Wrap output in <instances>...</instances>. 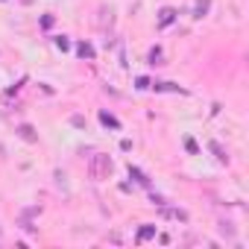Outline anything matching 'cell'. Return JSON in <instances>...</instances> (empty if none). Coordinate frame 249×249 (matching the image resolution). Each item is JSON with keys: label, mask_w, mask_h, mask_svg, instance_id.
Segmentation results:
<instances>
[{"label": "cell", "mask_w": 249, "mask_h": 249, "mask_svg": "<svg viewBox=\"0 0 249 249\" xmlns=\"http://www.w3.org/2000/svg\"><path fill=\"white\" fill-rule=\"evenodd\" d=\"M208 147H211V153L217 156V161H220V164H229V156H226V150H223V147H220L217 141H211Z\"/></svg>", "instance_id": "3957f363"}, {"label": "cell", "mask_w": 249, "mask_h": 249, "mask_svg": "<svg viewBox=\"0 0 249 249\" xmlns=\"http://www.w3.org/2000/svg\"><path fill=\"white\" fill-rule=\"evenodd\" d=\"M208 6H211L208 0H196V3H194V18H202L208 12Z\"/></svg>", "instance_id": "5b68a950"}, {"label": "cell", "mask_w": 249, "mask_h": 249, "mask_svg": "<svg viewBox=\"0 0 249 249\" xmlns=\"http://www.w3.org/2000/svg\"><path fill=\"white\" fill-rule=\"evenodd\" d=\"M18 135H21L24 141H30V144H36V141H38V135H36V129H33V126H21V129H18Z\"/></svg>", "instance_id": "277c9868"}, {"label": "cell", "mask_w": 249, "mask_h": 249, "mask_svg": "<svg viewBox=\"0 0 249 249\" xmlns=\"http://www.w3.org/2000/svg\"><path fill=\"white\" fill-rule=\"evenodd\" d=\"M150 62H153V65H161V50H153V53H150Z\"/></svg>", "instance_id": "9c48e42d"}, {"label": "cell", "mask_w": 249, "mask_h": 249, "mask_svg": "<svg viewBox=\"0 0 249 249\" xmlns=\"http://www.w3.org/2000/svg\"><path fill=\"white\" fill-rule=\"evenodd\" d=\"M173 18H176V9H170V6H164V9L159 12V24H161V27L173 24Z\"/></svg>", "instance_id": "7a4b0ae2"}, {"label": "cell", "mask_w": 249, "mask_h": 249, "mask_svg": "<svg viewBox=\"0 0 249 249\" xmlns=\"http://www.w3.org/2000/svg\"><path fill=\"white\" fill-rule=\"evenodd\" d=\"M71 123H73V126H85V120H82L79 114H73V117H71Z\"/></svg>", "instance_id": "30bf717a"}, {"label": "cell", "mask_w": 249, "mask_h": 249, "mask_svg": "<svg viewBox=\"0 0 249 249\" xmlns=\"http://www.w3.org/2000/svg\"><path fill=\"white\" fill-rule=\"evenodd\" d=\"M100 120H103V123H108V126H117V120H114V117H111V114H106V111H103V114H100Z\"/></svg>", "instance_id": "52a82bcc"}, {"label": "cell", "mask_w": 249, "mask_h": 249, "mask_svg": "<svg viewBox=\"0 0 249 249\" xmlns=\"http://www.w3.org/2000/svg\"><path fill=\"white\" fill-rule=\"evenodd\" d=\"M156 234V226H144L141 231H138V243H144V240H150Z\"/></svg>", "instance_id": "8992f818"}, {"label": "cell", "mask_w": 249, "mask_h": 249, "mask_svg": "<svg viewBox=\"0 0 249 249\" xmlns=\"http://www.w3.org/2000/svg\"><path fill=\"white\" fill-rule=\"evenodd\" d=\"M111 170H114V164H111V159H108L106 153H94V156H91V161H88V173H91V179L103 182V179L111 176Z\"/></svg>", "instance_id": "6da1fadb"}, {"label": "cell", "mask_w": 249, "mask_h": 249, "mask_svg": "<svg viewBox=\"0 0 249 249\" xmlns=\"http://www.w3.org/2000/svg\"><path fill=\"white\" fill-rule=\"evenodd\" d=\"M79 56H88V59H91V56H94V50H91L88 44H79Z\"/></svg>", "instance_id": "ba28073f"}]
</instances>
